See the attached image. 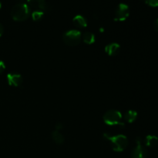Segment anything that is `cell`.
Here are the masks:
<instances>
[{
    "label": "cell",
    "mask_w": 158,
    "mask_h": 158,
    "mask_svg": "<svg viewBox=\"0 0 158 158\" xmlns=\"http://www.w3.org/2000/svg\"><path fill=\"white\" fill-rule=\"evenodd\" d=\"M28 6L35 10H40L44 12L46 9V0H27Z\"/></svg>",
    "instance_id": "8"
},
{
    "label": "cell",
    "mask_w": 158,
    "mask_h": 158,
    "mask_svg": "<svg viewBox=\"0 0 158 158\" xmlns=\"http://www.w3.org/2000/svg\"><path fill=\"white\" fill-rule=\"evenodd\" d=\"M73 23L74 26H76L77 27L80 28H85L87 26V21L85 19L84 16H83L82 15H77L73 19Z\"/></svg>",
    "instance_id": "10"
},
{
    "label": "cell",
    "mask_w": 158,
    "mask_h": 158,
    "mask_svg": "<svg viewBox=\"0 0 158 158\" xmlns=\"http://www.w3.org/2000/svg\"><path fill=\"white\" fill-rule=\"evenodd\" d=\"M2 33H3V26H2V25L0 23V37L2 36Z\"/></svg>",
    "instance_id": "20"
},
{
    "label": "cell",
    "mask_w": 158,
    "mask_h": 158,
    "mask_svg": "<svg viewBox=\"0 0 158 158\" xmlns=\"http://www.w3.org/2000/svg\"><path fill=\"white\" fill-rule=\"evenodd\" d=\"M130 14L129 6L125 3H120L117 6V9L115 12V19L116 21H124Z\"/></svg>",
    "instance_id": "5"
},
{
    "label": "cell",
    "mask_w": 158,
    "mask_h": 158,
    "mask_svg": "<svg viewBox=\"0 0 158 158\" xmlns=\"http://www.w3.org/2000/svg\"><path fill=\"white\" fill-rule=\"evenodd\" d=\"M7 81L10 86L17 87V86H19L23 83V77L18 73H9L7 75Z\"/></svg>",
    "instance_id": "7"
},
{
    "label": "cell",
    "mask_w": 158,
    "mask_h": 158,
    "mask_svg": "<svg viewBox=\"0 0 158 158\" xmlns=\"http://www.w3.org/2000/svg\"><path fill=\"white\" fill-rule=\"evenodd\" d=\"M154 29H155L157 32H158V19H157L154 21Z\"/></svg>",
    "instance_id": "18"
},
{
    "label": "cell",
    "mask_w": 158,
    "mask_h": 158,
    "mask_svg": "<svg viewBox=\"0 0 158 158\" xmlns=\"http://www.w3.org/2000/svg\"><path fill=\"white\" fill-rule=\"evenodd\" d=\"M137 117V113L135 110H130L127 112H126V114H124V120H126L127 123H133L134 121H135Z\"/></svg>",
    "instance_id": "11"
},
{
    "label": "cell",
    "mask_w": 158,
    "mask_h": 158,
    "mask_svg": "<svg viewBox=\"0 0 158 158\" xmlns=\"http://www.w3.org/2000/svg\"><path fill=\"white\" fill-rule=\"evenodd\" d=\"M81 32L75 29L67 31L63 35V40L64 43L69 46H75L78 45L81 41Z\"/></svg>",
    "instance_id": "4"
},
{
    "label": "cell",
    "mask_w": 158,
    "mask_h": 158,
    "mask_svg": "<svg viewBox=\"0 0 158 158\" xmlns=\"http://www.w3.org/2000/svg\"><path fill=\"white\" fill-rule=\"evenodd\" d=\"M145 145L148 147L155 146L158 142V137L154 135H148L145 138Z\"/></svg>",
    "instance_id": "14"
},
{
    "label": "cell",
    "mask_w": 158,
    "mask_h": 158,
    "mask_svg": "<svg viewBox=\"0 0 158 158\" xmlns=\"http://www.w3.org/2000/svg\"><path fill=\"white\" fill-rule=\"evenodd\" d=\"M30 8L27 4L23 2L17 3L13 6L11 11L12 19L15 21H24L29 17Z\"/></svg>",
    "instance_id": "2"
},
{
    "label": "cell",
    "mask_w": 158,
    "mask_h": 158,
    "mask_svg": "<svg viewBox=\"0 0 158 158\" xmlns=\"http://www.w3.org/2000/svg\"><path fill=\"white\" fill-rule=\"evenodd\" d=\"M52 138L57 144H62L64 142V137L62 135L61 133L59 132V131H56V130L52 132Z\"/></svg>",
    "instance_id": "13"
},
{
    "label": "cell",
    "mask_w": 158,
    "mask_h": 158,
    "mask_svg": "<svg viewBox=\"0 0 158 158\" xmlns=\"http://www.w3.org/2000/svg\"><path fill=\"white\" fill-rule=\"evenodd\" d=\"M145 2L150 6L152 7H157L158 6V0H145Z\"/></svg>",
    "instance_id": "16"
},
{
    "label": "cell",
    "mask_w": 158,
    "mask_h": 158,
    "mask_svg": "<svg viewBox=\"0 0 158 158\" xmlns=\"http://www.w3.org/2000/svg\"><path fill=\"white\" fill-rule=\"evenodd\" d=\"M136 143H137V146L133 149L131 152V158H146L148 152L142 145L141 139L140 137H137Z\"/></svg>",
    "instance_id": "6"
},
{
    "label": "cell",
    "mask_w": 158,
    "mask_h": 158,
    "mask_svg": "<svg viewBox=\"0 0 158 158\" xmlns=\"http://www.w3.org/2000/svg\"><path fill=\"white\" fill-rule=\"evenodd\" d=\"M44 12L40 10H34L32 13V18L34 21H38L40 19L43 18Z\"/></svg>",
    "instance_id": "15"
},
{
    "label": "cell",
    "mask_w": 158,
    "mask_h": 158,
    "mask_svg": "<svg viewBox=\"0 0 158 158\" xmlns=\"http://www.w3.org/2000/svg\"><path fill=\"white\" fill-rule=\"evenodd\" d=\"M5 69H6V65H5L4 62L0 60V74L2 73L3 71L5 70Z\"/></svg>",
    "instance_id": "17"
},
{
    "label": "cell",
    "mask_w": 158,
    "mask_h": 158,
    "mask_svg": "<svg viewBox=\"0 0 158 158\" xmlns=\"http://www.w3.org/2000/svg\"><path fill=\"white\" fill-rule=\"evenodd\" d=\"M82 39H83V42L88 45L93 44L95 42V35L94 33L90 32H86L83 34L82 35Z\"/></svg>",
    "instance_id": "12"
},
{
    "label": "cell",
    "mask_w": 158,
    "mask_h": 158,
    "mask_svg": "<svg viewBox=\"0 0 158 158\" xmlns=\"http://www.w3.org/2000/svg\"><path fill=\"white\" fill-rule=\"evenodd\" d=\"M0 8H1V2H0Z\"/></svg>",
    "instance_id": "21"
},
{
    "label": "cell",
    "mask_w": 158,
    "mask_h": 158,
    "mask_svg": "<svg viewBox=\"0 0 158 158\" xmlns=\"http://www.w3.org/2000/svg\"><path fill=\"white\" fill-rule=\"evenodd\" d=\"M120 50V46L118 43H112L106 45L105 47V52L109 56H116L119 53Z\"/></svg>",
    "instance_id": "9"
},
{
    "label": "cell",
    "mask_w": 158,
    "mask_h": 158,
    "mask_svg": "<svg viewBox=\"0 0 158 158\" xmlns=\"http://www.w3.org/2000/svg\"><path fill=\"white\" fill-rule=\"evenodd\" d=\"M62 128H63V125H62L61 123H57L56 124V131L61 130Z\"/></svg>",
    "instance_id": "19"
},
{
    "label": "cell",
    "mask_w": 158,
    "mask_h": 158,
    "mask_svg": "<svg viewBox=\"0 0 158 158\" xmlns=\"http://www.w3.org/2000/svg\"><path fill=\"white\" fill-rule=\"evenodd\" d=\"M103 137L110 142L112 149L116 152H122L127 148L128 145V140L126 136L119 134L116 136H110L109 134H103Z\"/></svg>",
    "instance_id": "1"
},
{
    "label": "cell",
    "mask_w": 158,
    "mask_h": 158,
    "mask_svg": "<svg viewBox=\"0 0 158 158\" xmlns=\"http://www.w3.org/2000/svg\"><path fill=\"white\" fill-rule=\"evenodd\" d=\"M103 121L110 126H124L122 120V114L120 111L116 110H110L106 112L103 115Z\"/></svg>",
    "instance_id": "3"
}]
</instances>
